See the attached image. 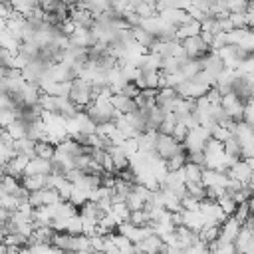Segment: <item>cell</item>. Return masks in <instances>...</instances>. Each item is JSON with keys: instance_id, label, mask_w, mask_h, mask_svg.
Instances as JSON below:
<instances>
[{"instance_id": "obj_1", "label": "cell", "mask_w": 254, "mask_h": 254, "mask_svg": "<svg viewBox=\"0 0 254 254\" xmlns=\"http://www.w3.org/2000/svg\"><path fill=\"white\" fill-rule=\"evenodd\" d=\"M210 139H212L210 131H208L206 127L198 125V127H194V129L189 131V137L185 139L183 147H185V151H187L189 155H190V153H204V147H206V143H208Z\"/></svg>"}, {"instance_id": "obj_2", "label": "cell", "mask_w": 254, "mask_h": 254, "mask_svg": "<svg viewBox=\"0 0 254 254\" xmlns=\"http://www.w3.org/2000/svg\"><path fill=\"white\" fill-rule=\"evenodd\" d=\"M69 99H71L79 109L85 111V109L93 103V87H91L85 79L77 77V79H73V87H71V95H69Z\"/></svg>"}, {"instance_id": "obj_3", "label": "cell", "mask_w": 254, "mask_h": 254, "mask_svg": "<svg viewBox=\"0 0 254 254\" xmlns=\"http://www.w3.org/2000/svg\"><path fill=\"white\" fill-rule=\"evenodd\" d=\"M222 109H224V113L232 119V121H244V111H246V103L236 95V93H226V95H222Z\"/></svg>"}, {"instance_id": "obj_4", "label": "cell", "mask_w": 254, "mask_h": 254, "mask_svg": "<svg viewBox=\"0 0 254 254\" xmlns=\"http://www.w3.org/2000/svg\"><path fill=\"white\" fill-rule=\"evenodd\" d=\"M181 151H185V147L175 139V137H171V135H163V133H159V137H157V149H155V153L161 157V159H165V161H169V159H173L177 153H181Z\"/></svg>"}, {"instance_id": "obj_5", "label": "cell", "mask_w": 254, "mask_h": 254, "mask_svg": "<svg viewBox=\"0 0 254 254\" xmlns=\"http://www.w3.org/2000/svg\"><path fill=\"white\" fill-rule=\"evenodd\" d=\"M210 89H212V87H206V85H202V83H196L194 79H187V81H183V83L177 87V93H179V97H183V99L196 101V99L208 95Z\"/></svg>"}, {"instance_id": "obj_6", "label": "cell", "mask_w": 254, "mask_h": 254, "mask_svg": "<svg viewBox=\"0 0 254 254\" xmlns=\"http://www.w3.org/2000/svg\"><path fill=\"white\" fill-rule=\"evenodd\" d=\"M228 183H230V179H228L226 173L204 169V175H202V185H204V189H214V190H218L220 194H224Z\"/></svg>"}, {"instance_id": "obj_7", "label": "cell", "mask_w": 254, "mask_h": 254, "mask_svg": "<svg viewBox=\"0 0 254 254\" xmlns=\"http://www.w3.org/2000/svg\"><path fill=\"white\" fill-rule=\"evenodd\" d=\"M226 175H228V179H232V181H238L240 185H244V187H248L250 185V181H252V175H254V171L250 169V165L242 159V161H238V163H234L228 171H226Z\"/></svg>"}, {"instance_id": "obj_8", "label": "cell", "mask_w": 254, "mask_h": 254, "mask_svg": "<svg viewBox=\"0 0 254 254\" xmlns=\"http://www.w3.org/2000/svg\"><path fill=\"white\" fill-rule=\"evenodd\" d=\"M240 230H242V224L234 218V216H228V220L220 226V242H226V244H234L236 242V238H238V234H240Z\"/></svg>"}, {"instance_id": "obj_9", "label": "cell", "mask_w": 254, "mask_h": 254, "mask_svg": "<svg viewBox=\"0 0 254 254\" xmlns=\"http://www.w3.org/2000/svg\"><path fill=\"white\" fill-rule=\"evenodd\" d=\"M28 163H30V157H26V155H18V157H14L8 165H4V175H10V177H16V179H24V175H26V167H28Z\"/></svg>"}, {"instance_id": "obj_10", "label": "cell", "mask_w": 254, "mask_h": 254, "mask_svg": "<svg viewBox=\"0 0 254 254\" xmlns=\"http://www.w3.org/2000/svg\"><path fill=\"white\" fill-rule=\"evenodd\" d=\"M111 103H113V107L117 109V113H121V115H131V113H137V111H139L137 101L131 99V97H127V95H123V93L113 95V97H111Z\"/></svg>"}, {"instance_id": "obj_11", "label": "cell", "mask_w": 254, "mask_h": 254, "mask_svg": "<svg viewBox=\"0 0 254 254\" xmlns=\"http://www.w3.org/2000/svg\"><path fill=\"white\" fill-rule=\"evenodd\" d=\"M38 175H44V177L52 175V161H46V159H40V157L30 159L24 177H38Z\"/></svg>"}, {"instance_id": "obj_12", "label": "cell", "mask_w": 254, "mask_h": 254, "mask_svg": "<svg viewBox=\"0 0 254 254\" xmlns=\"http://www.w3.org/2000/svg\"><path fill=\"white\" fill-rule=\"evenodd\" d=\"M200 62H202V69H204V71H208V73H212L214 77H218V75L226 69L224 62L220 60V56H218L216 52H210V54H208V56H204Z\"/></svg>"}, {"instance_id": "obj_13", "label": "cell", "mask_w": 254, "mask_h": 254, "mask_svg": "<svg viewBox=\"0 0 254 254\" xmlns=\"http://www.w3.org/2000/svg\"><path fill=\"white\" fill-rule=\"evenodd\" d=\"M163 246H165L163 238L157 236V234H151V236H147L143 242L135 244V250H137V252H145V254H161Z\"/></svg>"}, {"instance_id": "obj_14", "label": "cell", "mask_w": 254, "mask_h": 254, "mask_svg": "<svg viewBox=\"0 0 254 254\" xmlns=\"http://www.w3.org/2000/svg\"><path fill=\"white\" fill-rule=\"evenodd\" d=\"M157 131H145L137 137V145H139V153H155L157 149Z\"/></svg>"}, {"instance_id": "obj_15", "label": "cell", "mask_w": 254, "mask_h": 254, "mask_svg": "<svg viewBox=\"0 0 254 254\" xmlns=\"http://www.w3.org/2000/svg\"><path fill=\"white\" fill-rule=\"evenodd\" d=\"M54 236H56V230L52 226H40V228L34 230L28 246H32V244H52Z\"/></svg>"}, {"instance_id": "obj_16", "label": "cell", "mask_w": 254, "mask_h": 254, "mask_svg": "<svg viewBox=\"0 0 254 254\" xmlns=\"http://www.w3.org/2000/svg\"><path fill=\"white\" fill-rule=\"evenodd\" d=\"M183 75H185V79H194L200 71H202V62L200 60H183V64H181V69H179Z\"/></svg>"}, {"instance_id": "obj_17", "label": "cell", "mask_w": 254, "mask_h": 254, "mask_svg": "<svg viewBox=\"0 0 254 254\" xmlns=\"http://www.w3.org/2000/svg\"><path fill=\"white\" fill-rule=\"evenodd\" d=\"M183 173H185V183H187V185H190V183H202L204 167L194 165V163H187V165L183 167Z\"/></svg>"}, {"instance_id": "obj_18", "label": "cell", "mask_w": 254, "mask_h": 254, "mask_svg": "<svg viewBox=\"0 0 254 254\" xmlns=\"http://www.w3.org/2000/svg\"><path fill=\"white\" fill-rule=\"evenodd\" d=\"M133 8L135 12L141 16V20H147V18H153L157 16V2L153 0H143V2H133Z\"/></svg>"}, {"instance_id": "obj_19", "label": "cell", "mask_w": 254, "mask_h": 254, "mask_svg": "<svg viewBox=\"0 0 254 254\" xmlns=\"http://www.w3.org/2000/svg\"><path fill=\"white\" fill-rule=\"evenodd\" d=\"M22 187L28 189L30 192H38V190H44L48 189V175H38V177H24L22 179Z\"/></svg>"}, {"instance_id": "obj_20", "label": "cell", "mask_w": 254, "mask_h": 254, "mask_svg": "<svg viewBox=\"0 0 254 254\" xmlns=\"http://www.w3.org/2000/svg\"><path fill=\"white\" fill-rule=\"evenodd\" d=\"M173 113H175V117L181 121V119H185L187 115H190V113H194V101H190V99H183V97H179L177 101H175V107H173Z\"/></svg>"}, {"instance_id": "obj_21", "label": "cell", "mask_w": 254, "mask_h": 254, "mask_svg": "<svg viewBox=\"0 0 254 254\" xmlns=\"http://www.w3.org/2000/svg\"><path fill=\"white\" fill-rule=\"evenodd\" d=\"M56 151H58V147L54 143H50V141H38L36 143V157H40V159L54 161Z\"/></svg>"}, {"instance_id": "obj_22", "label": "cell", "mask_w": 254, "mask_h": 254, "mask_svg": "<svg viewBox=\"0 0 254 254\" xmlns=\"http://www.w3.org/2000/svg\"><path fill=\"white\" fill-rule=\"evenodd\" d=\"M20 187H22V181H18L16 177L4 175L2 183H0V194H16Z\"/></svg>"}, {"instance_id": "obj_23", "label": "cell", "mask_w": 254, "mask_h": 254, "mask_svg": "<svg viewBox=\"0 0 254 254\" xmlns=\"http://www.w3.org/2000/svg\"><path fill=\"white\" fill-rule=\"evenodd\" d=\"M71 240H73V236H71V234H67V232H56V236H54L52 244H54L56 248H60L62 252L69 254V252H71Z\"/></svg>"}, {"instance_id": "obj_24", "label": "cell", "mask_w": 254, "mask_h": 254, "mask_svg": "<svg viewBox=\"0 0 254 254\" xmlns=\"http://www.w3.org/2000/svg\"><path fill=\"white\" fill-rule=\"evenodd\" d=\"M6 131L14 137V141L26 139V137H28V123H26V121H22V119H18V121H14L10 127H6Z\"/></svg>"}, {"instance_id": "obj_25", "label": "cell", "mask_w": 254, "mask_h": 254, "mask_svg": "<svg viewBox=\"0 0 254 254\" xmlns=\"http://www.w3.org/2000/svg\"><path fill=\"white\" fill-rule=\"evenodd\" d=\"M16 151H18V155H26V157H30V159H34L36 157V141H32V139H20V141H16Z\"/></svg>"}, {"instance_id": "obj_26", "label": "cell", "mask_w": 254, "mask_h": 254, "mask_svg": "<svg viewBox=\"0 0 254 254\" xmlns=\"http://www.w3.org/2000/svg\"><path fill=\"white\" fill-rule=\"evenodd\" d=\"M65 232L71 234V236H81V234H83V218H81V214H75L73 218L67 220Z\"/></svg>"}, {"instance_id": "obj_27", "label": "cell", "mask_w": 254, "mask_h": 254, "mask_svg": "<svg viewBox=\"0 0 254 254\" xmlns=\"http://www.w3.org/2000/svg\"><path fill=\"white\" fill-rule=\"evenodd\" d=\"M28 254H65L54 244H32L28 246Z\"/></svg>"}, {"instance_id": "obj_28", "label": "cell", "mask_w": 254, "mask_h": 254, "mask_svg": "<svg viewBox=\"0 0 254 254\" xmlns=\"http://www.w3.org/2000/svg\"><path fill=\"white\" fill-rule=\"evenodd\" d=\"M179 125V119L175 117V113H167L165 115V119H163V125H161V129H159V133H163V135H171L173 137V133H175V127Z\"/></svg>"}, {"instance_id": "obj_29", "label": "cell", "mask_w": 254, "mask_h": 254, "mask_svg": "<svg viewBox=\"0 0 254 254\" xmlns=\"http://www.w3.org/2000/svg\"><path fill=\"white\" fill-rule=\"evenodd\" d=\"M20 200H18V196H14V194H2L0 196V208H6V210H10L12 214L14 212H18V208H20Z\"/></svg>"}, {"instance_id": "obj_30", "label": "cell", "mask_w": 254, "mask_h": 254, "mask_svg": "<svg viewBox=\"0 0 254 254\" xmlns=\"http://www.w3.org/2000/svg\"><path fill=\"white\" fill-rule=\"evenodd\" d=\"M187 194L202 202L206 198V189L202 183H190V185H187Z\"/></svg>"}, {"instance_id": "obj_31", "label": "cell", "mask_w": 254, "mask_h": 254, "mask_svg": "<svg viewBox=\"0 0 254 254\" xmlns=\"http://www.w3.org/2000/svg\"><path fill=\"white\" fill-rule=\"evenodd\" d=\"M216 202H218V204H220V208L226 212V216H234V212H236L238 204L234 202V198H232V196H228V194L224 192V194H222V196H220Z\"/></svg>"}, {"instance_id": "obj_32", "label": "cell", "mask_w": 254, "mask_h": 254, "mask_svg": "<svg viewBox=\"0 0 254 254\" xmlns=\"http://www.w3.org/2000/svg\"><path fill=\"white\" fill-rule=\"evenodd\" d=\"M129 222L133 226H137V228H143V226H147L151 222V218H149L147 210H133L131 216H129Z\"/></svg>"}, {"instance_id": "obj_33", "label": "cell", "mask_w": 254, "mask_h": 254, "mask_svg": "<svg viewBox=\"0 0 254 254\" xmlns=\"http://www.w3.org/2000/svg\"><path fill=\"white\" fill-rule=\"evenodd\" d=\"M246 34H248V28H236V30L228 32V34H226L228 46H238V44L244 40V36H246Z\"/></svg>"}, {"instance_id": "obj_34", "label": "cell", "mask_w": 254, "mask_h": 254, "mask_svg": "<svg viewBox=\"0 0 254 254\" xmlns=\"http://www.w3.org/2000/svg\"><path fill=\"white\" fill-rule=\"evenodd\" d=\"M230 137H234V133H232L228 127L214 125V129H212V139H216V141H220V143H226Z\"/></svg>"}, {"instance_id": "obj_35", "label": "cell", "mask_w": 254, "mask_h": 254, "mask_svg": "<svg viewBox=\"0 0 254 254\" xmlns=\"http://www.w3.org/2000/svg\"><path fill=\"white\" fill-rule=\"evenodd\" d=\"M181 206H183V210L196 212V210H200V200H196V198H192V196L187 194V196L181 200Z\"/></svg>"}, {"instance_id": "obj_36", "label": "cell", "mask_w": 254, "mask_h": 254, "mask_svg": "<svg viewBox=\"0 0 254 254\" xmlns=\"http://www.w3.org/2000/svg\"><path fill=\"white\" fill-rule=\"evenodd\" d=\"M244 121L254 129V101L246 105V111H244Z\"/></svg>"}, {"instance_id": "obj_37", "label": "cell", "mask_w": 254, "mask_h": 254, "mask_svg": "<svg viewBox=\"0 0 254 254\" xmlns=\"http://www.w3.org/2000/svg\"><path fill=\"white\" fill-rule=\"evenodd\" d=\"M246 28L248 30H254V4H250V8L246 10Z\"/></svg>"}, {"instance_id": "obj_38", "label": "cell", "mask_w": 254, "mask_h": 254, "mask_svg": "<svg viewBox=\"0 0 254 254\" xmlns=\"http://www.w3.org/2000/svg\"><path fill=\"white\" fill-rule=\"evenodd\" d=\"M248 202H250V214L254 216V192H252V196H250V200H248Z\"/></svg>"}, {"instance_id": "obj_39", "label": "cell", "mask_w": 254, "mask_h": 254, "mask_svg": "<svg viewBox=\"0 0 254 254\" xmlns=\"http://www.w3.org/2000/svg\"><path fill=\"white\" fill-rule=\"evenodd\" d=\"M137 254H145V252H137Z\"/></svg>"}]
</instances>
